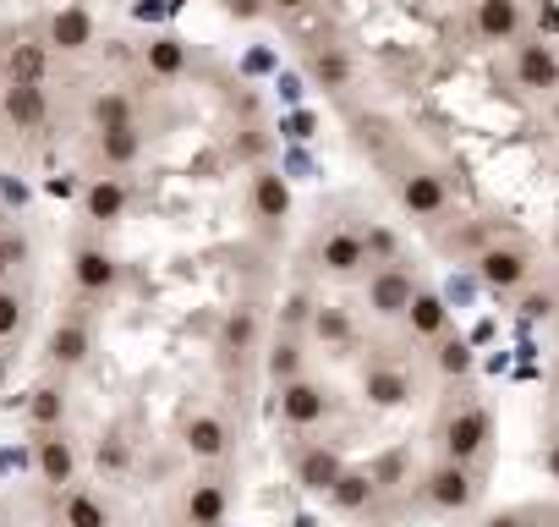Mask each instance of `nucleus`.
<instances>
[{"label": "nucleus", "instance_id": "f8f14e48", "mask_svg": "<svg viewBox=\"0 0 559 527\" xmlns=\"http://www.w3.org/2000/svg\"><path fill=\"white\" fill-rule=\"evenodd\" d=\"M88 352H94V330H88L83 319H61V325L50 330V341H45V358H50V368H61V374L83 368Z\"/></svg>", "mask_w": 559, "mask_h": 527}, {"label": "nucleus", "instance_id": "a211bd4d", "mask_svg": "<svg viewBox=\"0 0 559 527\" xmlns=\"http://www.w3.org/2000/svg\"><path fill=\"white\" fill-rule=\"evenodd\" d=\"M88 45H94V17H88L83 7H61V12L50 17L45 50H67V56H78V50H88Z\"/></svg>", "mask_w": 559, "mask_h": 527}, {"label": "nucleus", "instance_id": "58836bf2", "mask_svg": "<svg viewBox=\"0 0 559 527\" xmlns=\"http://www.w3.org/2000/svg\"><path fill=\"white\" fill-rule=\"evenodd\" d=\"M302 319H313V303H308V297L297 292V297L286 303V325H302Z\"/></svg>", "mask_w": 559, "mask_h": 527}, {"label": "nucleus", "instance_id": "4c0bfd02", "mask_svg": "<svg viewBox=\"0 0 559 527\" xmlns=\"http://www.w3.org/2000/svg\"><path fill=\"white\" fill-rule=\"evenodd\" d=\"M521 314H532V319H543V314H554V292H532V297L521 303Z\"/></svg>", "mask_w": 559, "mask_h": 527}, {"label": "nucleus", "instance_id": "1a4fd4ad", "mask_svg": "<svg viewBox=\"0 0 559 527\" xmlns=\"http://www.w3.org/2000/svg\"><path fill=\"white\" fill-rule=\"evenodd\" d=\"M230 423L219 418V412H192L187 418V429H181V445H187V456L192 461H225L230 456Z\"/></svg>", "mask_w": 559, "mask_h": 527}, {"label": "nucleus", "instance_id": "dca6fc26", "mask_svg": "<svg viewBox=\"0 0 559 527\" xmlns=\"http://www.w3.org/2000/svg\"><path fill=\"white\" fill-rule=\"evenodd\" d=\"M0 116H7L12 127H23V132L45 127V116H50L45 83H7V99H0Z\"/></svg>", "mask_w": 559, "mask_h": 527}, {"label": "nucleus", "instance_id": "f03ea898", "mask_svg": "<svg viewBox=\"0 0 559 527\" xmlns=\"http://www.w3.org/2000/svg\"><path fill=\"white\" fill-rule=\"evenodd\" d=\"M274 412H280V423L286 429H324L330 418H335V390L324 385V379H313V374H297V379H286V385H274Z\"/></svg>", "mask_w": 559, "mask_h": 527}, {"label": "nucleus", "instance_id": "a19ab883", "mask_svg": "<svg viewBox=\"0 0 559 527\" xmlns=\"http://www.w3.org/2000/svg\"><path fill=\"white\" fill-rule=\"evenodd\" d=\"M230 12L247 23V17H258V12H263V0H230Z\"/></svg>", "mask_w": 559, "mask_h": 527}, {"label": "nucleus", "instance_id": "aec40b11", "mask_svg": "<svg viewBox=\"0 0 559 527\" xmlns=\"http://www.w3.org/2000/svg\"><path fill=\"white\" fill-rule=\"evenodd\" d=\"M477 34L488 45H510L521 34V0H477Z\"/></svg>", "mask_w": 559, "mask_h": 527}, {"label": "nucleus", "instance_id": "6ab92c4d", "mask_svg": "<svg viewBox=\"0 0 559 527\" xmlns=\"http://www.w3.org/2000/svg\"><path fill=\"white\" fill-rule=\"evenodd\" d=\"M373 500H379V483H373V472H368V467H346V472L330 483V505H335V511H346V516L368 511Z\"/></svg>", "mask_w": 559, "mask_h": 527}, {"label": "nucleus", "instance_id": "79ce46f5", "mask_svg": "<svg viewBox=\"0 0 559 527\" xmlns=\"http://www.w3.org/2000/svg\"><path fill=\"white\" fill-rule=\"evenodd\" d=\"M269 7H280V12H297V7H308V0H269Z\"/></svg>", "mask_w": 559, "mask_h": 527}, {"label": "nucleus", "instance_id": "b1692460", "mask_svg": "<svg viewBox=\"0 0 559 527\" xmlns=\"http://www.w3.org/2000/svg\"><path fill=\"white\" fill-rule=\"evenodd\" d=\"M252 209H258V220H286V209H292L286 176H280V171H258L252 176Z\"/></svg>", "mask_w": 559, "mask_h": 527}, {"label": "nucleus", "instance_id": "4468645a", "mask_svg": "<svg viewBox=\"0 0 559 527\" xmlns=\"http://www.w3.org/2000/svg\"><path fill=\"white\" fill-rule=\"evenodd\" d=\"M368 264V236H357V231H330L324 242H319V270L324 276H335V281H346V276H357Z\"/></svg>", "mask_w": 559, "mask_h": 527}, {"label": "nucleus", "instance_id": "9d476101", "mask_svg": "<svg viewBox=\"0 0 559 527\" xmlns=\"http://www.w3.org/2000/svg\"><path fill=\"white\" fill-rule=\"evenodd\" d=\"M292 472H297V483H302L308 494H330V483L346 472V456H341L335 445H324V440H308V445L297 450Z\"/></svg>", "mask_w": 559, "mask_h": 527}, {"label": "nucleus", "instance_id": "c9c22d12", "mask_svg": "<svg viewBox=\"0 0 559 527\" xmlns=\"http://www.w3.org/2000/svg\"><path fill=\"white\" fill-rule=\"evenodd\" d=\"M543 472L559 483V423L548 429V440H543Z\"/></svg>", "mask_w": 559, "mask_h": 527}, {"label": "nucleus", "instance_id": "e433bc0d", "mask_svg": "<svg viewBox=\"0 0 559 527\" xmlns=\"http://www.w3.org/2000/svg\"><path fill=\"white\" fill-rule=\"evenodd\" d=\"M17 253H23V242H7V236H0V286H7V276H12Z\"/></svg>", "mask_w": 559, "mask_h": 527}, {"label": "nucleus", "instance_id": "473e14b6", "mask_svg": "<svg viewBox=\"0 0 559 527\" xmlns=\"http://www.w3.org/2000/svg\"><path fill=\"white\" fill-rule=\"evenodd\" d=\"M23 319H28V303H23V292L0 286V347H7V341L23 330Z\"/></svg>", "mask_w": 559, "mask_h": 527}, {"label": "nucleus", "instance_id": "412c9836", "mask_svg": "<svg viewBox=\"0 0 559 527\" xmlns=\"http://www.w3.org/2000/svg\"><path fill=\"white\" fill-rule=\"evenodd\" d=\"M258 347V308L252 303H236L230 314H225V330H219V352L230 358V363H241L247 352Z\"/></svg>", "mask_w": 559, "mask_h": 527}, {"label": "nucleus", "instance_id": "4be33fe9", "mask_svg": "<svg viewBox=\"0 0 559 527\" xmlns=\"http://www.w3.org/2000/svg\"><path fill=\"white\" fill-rule=\"evenodd\" d=\"M302 363H308L302 336H274V341H269V352H263V374H269V385H286V379L308 374Z\"/></svg>", "mask_w": 559, "mask_h": 527}, {"label": "nucleus", "instance_id": "c756f323", "mask_svg": "<svg viewBox=\"0 0 559 527\" xmlns=\"http://www.w3.org/2000/svg\"><path fill=\"white\" fill-rule=\"evenodd\" d=\"M148 72H154V78H181V72H187V45L170 39V34L154 39V45H148Z\"/></svg>", "mask_w": 559, "mask_h": 527}, {"label": "nucleus", "instance_id": "f704fd0d", "mask_svg": "<svg viewBox=\"0 0 559 527\" xmlns=\"http://www.w3.org/2000/svg\"><path fill=\"white\" fill-rule=\"evenodd\" d=\"M127 461H132L127 440H121V434H105V440H99V467H105V472H121Z\"/></svg>", "mask_w": 559, "mask_h": 527}, {"label": "nucleus", "instance_id": "bb28decb", "mask_svg": "<svg viewBox=\"0 0 559 527\" xmlns=\"http://www.w3.org/2000/svg\"><path fill=\"white\" fill-rule=\"evenodd\" d=\"M308 72H313V83H319L324 94H346V89H352V61H346V50H335V45L313 50Z\"/></svg>", "mask_w": 559, "mask_h": 527}, {"label": "nucleus", "instance_id": "0eeeda50", "mask_svg": "<svg viewBox=\"0 0 559 527\" xmlns=\"http://www.w3.org/2000/svg\"><path fill=\"white\" fill-rule=\"evenodd\" d=\"M362 396H368V407L395 412V407H406V401L417 396V385H412V374H406V368H395V363L373 358V363L362 368Z\"/></svg>", "mask_w": 559, "mask_h": 527}, {"label": "nucleus", "instance_id": "c85d7f7f", "mask_svg": "<svg viewBox=\"0 0 559 527\" xmlns=\"http://www.w3.org/2000/svg\"><path fill=\"white\" fill-rule=\"evenodd\" d=\"M138 110H132V94L127 89H105L94 105H88V121H94V132H105V127H127Z\"/></svg>", "mask_w": 559, "mask_h": 527}, {"label": "nucleus", "instance_id": "37998d69", "mask_svg": "<svg viewBox=\"0 0 559 527\" xmlns=\"http://www.w3.org/2000/svg\"><path fill=\"white\" fill-rule=\"evenodd\" d=\"M7 374H12V368H7V352H0V390H7Z\"/></svg>", "mask_w": 559, "mask_h": 527}, {"label": "nucleus", "instance_id": "6e6552de", "mask_svg": "<svg viewBox=\"0 0 559 527\" xmlns=\"http://www.w3.org/2000/svg\"><path fill=\"white\" fill-rule=\"evenodd\" d=\"M72 281H78V292H83V297H110V292H116V281H121V264H116V253H105V247L83 242V247L72 253Z\"/></svg>", "mask_w": 559, "mask_h": 527}, {"label": "nucleus", "instance_id": "393cba45", "mask_svg": "<svg viewBox=\"0 0 559 527\" xmlns=\"http://www.w3.org/2000/svg\"><path fill=\"white\" fill-rule=\"evenodd\" d=\"M61 527H110V505L94 489H67L61 500Z\"/></svg>", "mask_w": 559, "mask_h": 527}, {"label": "nucleus", "instance_id": "423d86ee", "mask_svg": "<svg viewBox=\"0 0 559 527\" xmlns=\"http://www.w3.org/2000/svg\"><path fill=\"white\" fill-rule=\"evenodd\" d=\"M34 467H39V483L72 489V478H78V445H72L61 429H39V440H34Z\"/></svg>", "mask_w": 559, "mask_h": 527}, {"label": "nucleus", "instance_id": "f257e3e1", "mask_svg": "<svg viewBox=\"0 0 559 527\" xmlns=\"http://www.w3.org/2000/svg\"><path fill=\"white\" fill-rule=\"evenodd\" d=\"M433 440H439V456H444V461L477 467V461L488 456V440H493V418H488V412H483L477 401H455V407H444V418H439Z\"/></svg>", "mask_w": 559, "mask_h": 527}, {"label": "nucleus", "instance_id": "cd10ccee", "mask_svg": "<svg viewBox=\"0 0 559 527\" xmlns=\"http://www.w3.org/2000/svg\"><path fill=\"white\" fill-rule=\"evenodd\" d=\"M138 154H143V132H138V121H127V127H105V132H99V160H105V165L121 171V165H132Z\"/></svg>", "mask_w": 559, "mask_h": 527}, {"label": "nucleus", "instance_id": "c03bdc74", "mask_svg": "<svg viewBox=\"0 0 559 527\" xmlns=\"http://www.w3.org/2000/svg\"><path fill=\"white\" fill-rule=\"evenodd\" d=\"M0 236H7V203H0Z\"/></svg>", "mask_w": 559, "mask_h": 527}, {"label": "nucleus", "instance_id": "ddd939ff", "mask_svg": "<svg viewBox=\"0 0 559 527\" xmlns=\"http://www.w3.org/2000/svg\"><path fill=\"white\" fill-rule=\"evenodd\" d=\"M225 511H230V489H225L219 478H198V483H187V494H181V516H187V527H219Z\"/></svg>", "mask_w": 559, "mask_h": 527}, {"label": "nucleus", "instance_id": "2eb2a0df", "mask_svg": "<svg viewBox=\"0 0 559 527\" xmlns=\"http://www.w3.org/2000/svg\"><path fill=\"white\" fill-rule=\"evenodd\" d=\"M444 203H450L444 176H433V171H412V176H401V209H406L412 220H439Z\"/></svg>", "mask_w": 559, "mask_h": 527}, {"label": "nucleus", "instance_id": "9b49d317", "mask_svg": "<svg viewBox=\"0 0 559 527\" xmlns=\"http://www.w3.org/2000/svg\"><path fill=\"white\" fill-rule=\"evenodd\" d=\"M515 89H526V94H554L559 89V56H554V45H543V39L515 45Z\"/></svg>", "mask_w": 559, "mask_h": 527}, {"label": "nucleus", "instance_id": "ea45409f", "mask_svg": "<svg viewBox=\"0 0 559 527\" xmlns=\"http://www.w3.org/2000/svg\"><path fill=\"white\" fill-rule=\"evenodd\" d=\"M483 527H526V516H521V511H499V516H488Z\"/></svg>", "mask_w": 559, "mask_h": 527}, {"label": "nucleus", "instance_id": "20e7f679", "mask_svg": "<svg viewBox=\"0 0 559 527\" xmlns=\"http://www.w3.org/2000/svg\"><path fill=\"white\" fill-rule=\"evenodd\" d=\"M477 276H483L488 292L510 297V292H521V286L532 281V253H526V247H510V242H488V247L477 253Z\"/></svg>", "mask_w": 559, "mask_h": 527}, {"label": "nucleus", "instance_id": "f3484780", "mask_svg": "<svg viewBox=\"0 0 559 527\" xmlns=\"http://www.w3.org/2000/svg\"><path fill=\"white\" fill-rule=\"evenodd\" d=\"M406 330L417 336V341H439L444 330H450V308H444V297L439 292H428V286H417L412 292V303H406Z\"/></svg>", "mask_w": 559, "mask_h": 527}, {"label": "nucleus", "instance_id": "39448f33", "mask_svg": "<svg viewBox=\"0 0 559 527\" xmlns=\"http://www.w3.org/2000/svg\"><path fill=\"white\" fill-rule=\"evenodd\" d=\"M412 292H417L412 270H401V264H384V270H373L368 286H362V308H368L373 319H401L406 303H412Z\"/></svg>", "mask_w": 559, "mask_h": 527}, {"label": "nucleus", "instance_id": "5701e85b", "mask_svg": "<svg viewBox=\"0 0 559 527\" xmlns=\"http://www.w3.org/2000/svg\"><path fill=\"white\" fill-rule=\"evenodd\" d=\"M83 214L99 220V225L121 220V214H127V181H121V176H99V181L83 192Z\"/></svg>", "mask_w": 559, "mask_h": 527}, {"label": "nucleus", "instance_id": "2f4dec72", "mask_svg": "<svg viewBox=\"0 0 559 527\" xmlns=\"http://www.w3.org/2000/svg\"><path fill=\"white\" fill-rule=\"evenodd\" d=\"M28 418H34L39 429H61V418H67V390H61V385H39L34 401H28Z\"/></svg>", "mask_w": 559, "mask_h": 527}, {"label": "nucleus", "instance_id": "7ed1b4c3", "mask_svg": "<svg viewBox=\"0 0 559 527\" xmlns=\"http://www.w3.org/2000/svg\"><path fill=\"white\" fill-rule=\"evenodd\" d=\"M477 467H461V461H433L428 472H423V500L433 505V511H444V516H461V511H472L477 505Z\"/></svg>", "mask_w": 559, "mask_h": 527}, {"label": "nucleus", "instance_id": "a878e982", "mask_svg": "<svg viewBox=\"0 0 559 527\" xmlns=\"http://www.w3.org/2000/svg\"><path fill=\"white\" fill-rule=\"evenodd\" d=\"M45 72H50V50L39 39H23V45L7 50V78L12 83H45Z\"/></svg>", "mask_w": 559, "mask_h": 527}, {"label": "nucleus", "instance_id": "72a5a7b5", "mask_svg": "<svg viewBox=\"0 0 559 527\" xmlns=\"http://www.w3.org/2000/svg\"><path fill=\"white\" fill-rule=\"evenodd\" d=\"M433 363H439V374H444V379H466V374H472V352H466V341H444V336H439Z\"/></svg>", "mask_w": 559, "mask_h": 527}, {"label": "nucleus", "instance_id": "7c9ffc66", "mask_svg": "<svg viewBox=\"0 0 559 527\" xmlns=\"http://www.w3.org/2000/svg\"><path fill=\"white\" fill-rule=\"evenodd\" d=\"M313 341H324V347H346L352 341V314L346 308H313Z\"/></svg>", "mask_w": 559, "mask_h": 527}]
</instances>
